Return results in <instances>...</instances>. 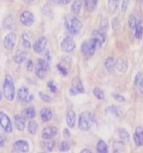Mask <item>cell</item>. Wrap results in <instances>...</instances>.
Returning <instances> with one entry per match:
<instances>
[{
	"instance_id": "52",
	"label": "cell",
	"mask_w": 143,
	"mask_h": 153,
	"mask_svg": "<svg viewBox=\"0 0 143 153\" xmlns=\"http://www.w3.org/2000/svg\"><path fill=\"white\" fill-rule=\"evenodd\" d=\"M2 99V93L1 91L0 90V101H1Z\"/></svg>"
},
{
	"instance_id": "9",
	"label": "cell",
	"mask_w": 143,
	"mask_h": 153,
	"mask_svg": "<svg viewBox=\"0 0 143 153\" xmlns=\"http://www.w3.org/2000/svg\"><path fill=\"white\" fill-rule=\"evenodd\" d=\"M76 42L73 38L70 36H66L61 42V47L63 51L66 52H71L76 48Z\"/></svg>"
},
{
	"instance_id": "17",
	"label": "cell",
	"mask_w": 143,
	"mask_h": 153,
	"mask_svg": "<svg viewBox=\"0 0 143 153\" xmlns=\"http://www.w3.org/2000/svg\"><path fill=\"white\" fill-rule=\"evenodd\" d=\"M40 117L43 121L48 122L52 118L53 113L49 108H43L40 111Z\"/></svg>"
},
{
	"instance_id": "25",
	"label": "cell",
	"mask_w": 143,
	"mask_h": 153,
	"mask_svg": "<svg viewBox=\"0 0 143 153\" xmlns=\"http://www.w3.org/2000/svg\"><path fill=\"white\" fill-rule=\"evenodd\" d=\"M119 4V0H107V7L109 12L111 14L116 11Z\"/></svg>"
},
{
	"instance_id": "39",
	"label": "cell",
	"mask_w": 143,
	"mask_h": 153,
	"mask_svg": "<svg viewBox=\"0 0 143 153\" xmlns=\"http://www.w3.org/2000/svg\"><path fill=\"white\" fill-rule=\"evenodd\" d=\"M111 95L113 98H114L117 102H124L125 101V97L123 95H121L120 94H119L117 93H112Z\"/></svg>"
},
{
	"instance_id": "31",
	"label": "cell",
	"mask_w": 143,
	"mask_h": 153,
	"mask_svg": "<svg viewBox=\"0 0 143 153\" xmlns=\"http://www.w3.org/2000/svg\"><path fill=\"white\" fill-rule=\"evenodd\" d=\"M82 8V3L80 0H76L72 5V13L74 15L79 14Z\"/></svg>"
},
{
	"instance_id": "49",
	"label": "cell",
	"mask_w": 143,
	"mask_h": 153,
	"mask_svg": "<svg viewBox=\"0 0 143 153\" xmlns=\"http://www.w3.org/2000/svg\"><path fill=\"white\" fill-rule=\"evenodd\" d=\"M63 135L65 137H69L70 136V132L67 128H65L63 130Z\"/></svg>"
},
{
	"instance_id": "22",
	"label": "cell",
	"mask_w": 143,
	"mask_h": 153,
	"mask_svg": "<svg viewBox=\"0 0 143 153\" xmlns=\"http://www.w3.org/2000/svg\"><path fill=\"white\" fill-rule=\"evenodd\" d=\"M22 116L25 118L32 119L35 117V110L33 107H27L22 111Z\"/></svg>"
},
{
	"instance_id": "16",
	"label": "cell",
	"mask_w": 143,
	"mask_h": 153,
	"mask_svg": "<svg viewBox=\"0 0 143 153\" xmlns=\"http://www.w3.org/2000/svg\"><path fill=\"white\" fill-rule=\"evenodd\" d=\"M14 123L16 128L20 131L24 130L26 127V121L25 118L20 116H15L14 118Z\"/></svg>"
},
{
	"instance_id": "21",
	"label": "cell",
	"mask_w": 143,
	"mask_h": 153,
	"mask_svg": "<svg viewBox=\"0 0 143 153\" xmlns=\"http://www.w3.org/2000/svg\"><path fill=\"white\" fill-rule=\"evenodd\" d=\"M27 58V53L21 50L17 51L13 57V60L16 63L20 64L22 63Z\"/></svg>"
},
{
	"instance_id": "45",
	"label": "cell",
	"mask_w": 143,
	"mask_h": 153,
	"mask_svg": "<svg viewBox=\"0 0 143 153\" xmlns=\"http://www.w3.org/2000/svg\"><path fill=\"white\" fill-rule=\"evenodd\" d=\"M26 68L28 71H30V72L32 71V70L34 69V63L30 59H29L27 61V63H26Z\"/></svg>"
},
{
	"instance_id": "14",
	"label": "cell",
	"mask_w": 143,
	"mask_h": 153,
	"mask_svg": "<svg viewBox=\"0 0 143 153\" xmlns=\"http://www.w3.org/2000/svg\"><path fill=\"white\" fill-rule=\"evenodd\" d=\"M134 140L135 144L138 146L143 145V127H138L134 133Z\"/></svg>"
},
{
	"instance_id": "34",
	"label": "cell",
	"mask_w": 143,
	"mask_h": 153,
	"mask_svg": "<svg viewBox=\"0 0 143 153\" xmlns=\"http://www.w3.org/2000/svg\"><path fill=\"white\" fill-rule=\"evenodd\" d=\"M93 93H94V97L99 100H102V99H104V98H105V95H104V93H103V90L98 87L95 88L94 89Z\"/></svg>"
},
{
	"instance_id": "47",
	"label": "cell",
	"mask_w": 143,
	"mask_h": 153,
	"mask_svg": "<svg viewBox=\"0 0 143 153\" xmlns=\"http://www.w3.org/2000/svg\"><path fill=\"white\" fill-rule=\"evenodd\" d=\"M139 83V90L141 94H143V77Z\"/></svg>"
},
{
	"instance_id": "6",
	"label": "cell",
	"mask_w": 143,
	"mask_h": 153,
	"mask_svg": "<svg viewBox=\"0 0 143 153\" xmlns=\"http://www.w3.org/2000/svg\"><path fill=\"white\" fill-rule=\"evenodd\" d=\"M85 93V88L79 77L73 78L72 81L71 88L69 89V93L71 95H76Z\"/></svg>"
},
{
	"instance_id": "50",
	"label": "cell",
	"mask_w": 143,
	"mask_h": 153,
	"mask_svg": "<svg viewBox=\"0 0 143 153\" xmlns=\"http://www.w3.org/2000/svg\"><path fill=\"white\" fill-rule=\"evenodd\" d=\"M4 137L0 135V147L4 146Z\"/></svg>"
},
{
	"instance_id": "46",
	"label": "cell",
	"mask_w": 143,
	"mask_h": 153,
	"mask_svg": "<svg viewBox=\"0 0 143 153\" xmlns=\"http://www.w3.org/2000/svg\"><path fill=\"white\" fill-rule=\"evenodd\" d=\"M141 76H142V73L140 72H138L134 79V85L137 86L138 85Z\"/></svg>"
},
{
	"instance_id": "20",
	"label": "cell",
	"mask_w": 143,
	"mask_h": 153,
	"mask_svg": "<svg viewBox=\"0 0 143 153\" xmlns=\"http://www.w3.org/2000/svg\"><path fill=\"white\" fill-rule=\"evenodd\" d=\"M29 94V91L27 87L20 88L18 91V98L20 101H25L27 99V97Z\"/></svg>"
},
{
	"instance_id": "13",
	"label": "cell",
	"mask_w": 143,
	"mask_h": 153,
	"mask_svg": "<svg viewBox=\"0 0 143 153\" xmlns=\"http://www.w3.org/2000/svg\"><path fill=\"white\" fill-rule=\"evenodd\" d=\"M92 38L96 42L97 45H101L106 41V34L101 30H95L92 33Z\"/></svg>"
},
{
	"instance_id": "36",
	"label": "cell",
	"mask_w": 143,
	"mask_h": 153,
	"mask_svg": "<svg viewBox=\"0 0 143 153\" xmlns=\"http://www.w3.org/2000/svg\"><path fill=\"white\" fill-rule=\"evenodd\" d=\"M43 147L46 149L49 152H52V150L53 149L54 147L55 146V141L53 140H50L47 142H43Z\"/></svg>"
},
{
	"instance_id": "24",
	"label": "cell",
	"mask_w": 143,
	"mask_h": 153,
	"mask_svg": "<svg viewBox=\"0 0 143 153\" xmlns=\"http://www.w3.org/2000/svg\"><path fill=\"white\" fill-rule=\"evenodd\" d=\"M107 111L115 117H121L122 114L120 108L116 105H112L110 106L107 108Z\"/></svg>"
},
{
	"instance_id": "35",
	"label": "cell",
	"mask_w": 143,
	"mask_h": 153,
	"mask_svg": "<svg viewBox=\"0 0 143 153\" xmlns=\"http://www.w3.org/2000/svg\"><path fill=\"white\" fill-rule=\"evenodd\" d=\"M128 24H129V27L131 29H134L137 25H138L137 19L134 16V15H131L129 18Z\"/></svg>"
},
{
	"instance_id": "27",
	"label": "cell",
	"mask_w": 143,
	"mask_h": 153,
	"mask_svg": "<svg viewBox=\"0 0 143 153\" xmlns=\"http://www.w3.org/2000/svg\"><path fill=\"white\" fill-rule=\"evenodd\" d=\"M124 143L122 141H115L113 144V150L115 153H120L125 149Z\"/></svg>"
},
{
	"instance_id": "18",
	"label": "cell",
	"mask_w": 143,
	"mask_h": 153,
	"mask_svg": "<svg viewBox=\"0 0 143 153\" xmlns=\"http://www.w3.org/2000/svg\"><path fill=\"white\" fill-rule=\"evenodd\" d=\"M115 68L121 72H126L128 69V65L124 59H118L115 62Z\"/></svg>"
},
{
	"instance_id": "48",
	"label": "cell",
	"mask_w": 143,
	"mask_h": 153,
	"mask_svg": "<svg viewBox=\"0 0 143 153\" xmlns=\"http://www.w3.org/2000/svg\"><path fill=\"white\" fill-rule=\"evenodd\" d=\"M59 2L63 5H67L68 4L70 3L72 0H58Z\"/></svg>"
},
{
	"instance_id": "40",
	"label": "cell",
	"mask_w": 143,
	"mask_h": 153,
	"mask_svg": "<svg viewBox=\"0 0 143 153\" xmlns=\"http://www.w3.org/2000/svg\"><path fill=\"white\" fill-rule=\"evenodd\" d=\"M57 68L58 70V71L60 72L63 75L66 76L68 74V71H67V68L64 67L63 65L60 63H59L57 66Z\"/></svg>"
},
{
	"instance_id": "44",
	"label": "cell",
	"mask_w": 143,
	"mask_h": 153,
	"mask_svg": "<svg viewBox=\"0 0 143 153\" xmlns=\"http://www.w3.org/2000/svg\"><path fill=\"white\" fill-rule=\"evenodd\" d=\"M130 0H123L122 6H121V10L122 12L125 13L128 7V5L129 4Z\"/></svg>"
},
{
	"instance_id": "10",
	"label": "cell",
	"mask_w": 143,
	"mask_h": 153,
	"mask_svg": "<svg viewBox=\"0 0 143 153\" xmlns=\"http://www.w3.org/2000/svg\"><path fill=\"white\" fill-rule=\"evenodd\" d=\"M20 20L21 23L26 27H30L34 22L35 17L34 14L29 11H24L20 15Z\"/></svg>"
},
{
	"instance_id": "7",
	"label": "cell",
	"mask_w": 143,
	"mask_h": 153,
	"mask_svg": "<svg viewBox=\"0 0 143 153\" xmlns=\"http://www.w3.org/2000/svg\"><path fill=\"white\" fill-rule=\"evenodd\" d=\"M0 126L6 133L13 131L12 123L9 116L4 112H0Z\"/></svg>"
},
{
	"instance_id": "3",
	"label": "cell",
	"mask_w": 143,
	"mask_h": 153,
	"mask_svg": "<svg viewBox=\"0 0 143 153\" xmlns=\"http://www.w3.org/2000/svg\"><path fill=\"white\" fill-rule=\"evenodd\" d=\"M4 94L6 99L13 101L15 95V87L13 77L10 75H6L3 84Z\"/></svg>"
},
{
	"instance_id": "8",
	"label": "cell",
	"mask_w": 143,
	"mask_h": 153,
	"mask_svg": "<svg viewBox=\"0 0 143 153\" xmlns=\"http://www.w3.org/2000/svg\"><path fill=\"white\" fill-rule=\"evenodd\" d=\"M17 36L14 33H10L4 37L3 41L4 48L7 51H11L16 43Z\"/></svg>"
},
{
	"instance_id": "12",
	"label": "cell",
	"mask_w": 143,
	"mask_h": 153,
	"mask_svg": "<svg viewBox=\"0 0 143 153\" xmlns=\"http://www.w3.org/2000/svg\"><path fill=\"white\" fill-rule=\"evenodd\" d=\"M47 39L45 36H41L36 41L33 45V50L37 53L43 52L47 45Z\"/></svg>"
},
{
	"instance_id": "32",
	"label": "cell",
	"mask_w": 143,
	"mask_h": 153,
	"mask_svg": "<svg viewBox=\"0 0 143 153\" xmlns=\"http://www.w3.org/2000/svg\"><path fill=\"white\" fill-rule=\"evenodd\" d=\"M38 128L37 123L35 121H31L28 123L27 130L29 132L31 135H35L36 133Z\"/></svg>"
},
{
	"instance_id": "29",
	"label": "cell",
	"mask_w": 143,
	"mask_h": 153,
	"mask_svg": "<svg viewBox=\"0 0 143 153\" xmlns=\"http://www.w3.org/2000/svg\"><path fill=\"white\" fill-rule=\"evenodd\" d=\"M98 0H85V6L86 10L88 11H92L97 4Z\"/></svg>"
},
{
	"instance_id": "42",
	"label": "cell",
	"mask_w": 143,
	"mask_h": 153,
	"mask_svg": "<svg viewBox=\"0 0 143 153\" xmlns=\"http://www.w3.org/2000/svg\"><path fill=\"white\" fill-rule=\"evenodd\" d=\"M112 28L113 30L114 31H117L120 28V24H119V22L117 20V18L113 19L112 22Z\"/></svg>"
},
{
	"instance_id": "26",
	"label": "cell",
	"mask_w": 143,
	"mask_h": 153,
	"mask_svg": "<svg viewBox=\"0 0 143 153\" xmlns=\"http://www.w3.org/2000/svg\"><path fill=\"white\" fill-rule=\"evenodd\" d=\"M119 134L121 140L124 143H128L130 141V136L128 131L124 128H120L119 129Z\"/></svg>"
},
{
	"instance_id": "28",
	"label": "cell",
	"mask_w": 143,
	"mask_h": 153,
	"mask_svg": "<svg viewBox=\"0 0 143 153\" xmlns=\"http://www.w3.org/2000/svg\"><path fill=\"white\" fill-rule=\"evenodd\" d=\"M14 26V20L12 16H8L4 19L3 22V27L6 29H11Z\"/></svg>"
},
{
	"instance_id": "30",
	"label": "cell",
	"mask_w": 143,
	"mask_h": 153,
	"mask_svg": "<svg viewBox=\"0 0 143 153\" xmlns=\"http://www.w3.org/2000/svg\"><path fill=\"white\" fill-rule=\"evenodd\" d=\"M96 148L97 152L99 153H108L107 144L102 140H100L98 141L96 146Z\"/></svg>"
},
{
	"instance_id": "37",
	"label": "cell",
	"mask_w": 143,
	"mask_h": 153,
	"mask_svg": "<svg viewBox=\"0 0 143 153\" xmlns=\"http://www.w3.org/2000/svg\"><path fill=\"white\" fill-rule=\"evenodd\" d=\"M143 36V27L141 25H137L135 27V36L138 39H140L142 38Z\"/></svg>"
},
{
	"instance_id": "4",
	"label": "cell",
	"mask_w": 143,
	"mask_h": 153,
	"mask_svg": "<svg viewBox=\"0 0 143 153\" xmlns=\"http://www.w3.org/2000/svg\"><path fill=\"white\" fill-rule=\"evenodd\" d=\"M97 44L92 38L86 41L82 44L81 52L86 58H90L94 55Z\"/></svg>"
},
{
	"instance_id": "2",
	"label": "cell",
	"mask_w": 143,
	"mask_h": 153,
	"mask_svg": "<svg viewBox=\"0 0 143 153\" xmlns=\"http://www.w3.org/2000/svg\"><path fill=\"white\" fill-rule=\"evenodd\" d=\"M95 121L94 114L89 111L81 113L79 117L78 127L82 131L89 130Z\"/></svg>"
},
{
	"instance_id": "19",
	"label": "cell",
	"mask_w": 143,
	"mask_h": 153,
	"mask_svg": "<svg viewBox=\"0 0 143 153\" xmlns=\"http://www.w3.org/2000/svg\"><path fill=\"white\" fill-rule=\"evenodd\" d=\"M76 121V114L73 110H70L67 114L66 122L67 125L71 128H73L75 126Z\"/></svg>"
},
{
	"instance_id": "43",
	"label": "cell",
	"mask_w": 143,
	"mask_h": 153,
	"mask_svg": "<svg viewBox=\"0 0 143 153\" xmlns=\"http://www.w3.org/2000/svg\"><path fill=\"white\" fill-rule=\"evenodd\" d=\"M47 86L49 88L50 91L51 92H52V93H55L56 91L57 90V86L55 85V84H54L53 81H49V82H48V84H47Z\"/></svg>"
},
{
	"instance_id": "53",
	"label": "cell",
	"mask_w": 143,
	"mask_h": 153,
	"mask_svg": "<svg viewBox=\"0 0 143 153\" xmlns=\"http://www.w3.org/2000/svg\"><path fill=\"white\" fill-rule=\"evenodd\" d=\"M29 1H34V0H29Z\"/></svg>"
},
{
	"instance_id": "41",
	"label": "cell",
	"mask_w": 143,
	"mask_h": 153,
	"mask_svg": "<svg viewBox=\"0 0 143 153\" xmlns=\"http://www.w3.org/2000/svg\"><path fill=\"white\" fill-rule=\"evenodd\" d=\"M39 96L40 99L43 100V101L46 102H49L51 101V98L48 95L44 94L43 91H39Z\"/></svg>"
},
{
	"instance_id": "23",
	"label": "cell",
	"mask_w": 143,
	"mask_h": 153,
	"mask_svg": "<svg viewBox=\"0 0 143 153\" xmlns=\"http://www.w3.org/2000/svg\"><path fill=\"white\" fill-rule=\"evenodd\" d=\"M104 64L105 68L108 72H114L115 68V61L113 57H110L106 59Z\"/></svg>"
},
{
	"instance_id": "33",
	"label": "cell",
	"mask_w": 143,
	"mask_h": 153,
	"mask_svg": "<svg viewBox=\"0 0 143 153\" xmlns=\"http://www.w3.org/2000/svg\"><path fill=\"white\" fill-rule=\"evenodd\" d=\"M21 38L24 47L27 49H30L31 48V43L30 41L29 36L27 35V34L24 33L21 36Z\"/></svg>"
},
{
	"instance_id": "11",
	"label": "cell",
	"mask_w": 143,
	"mask_h": 153,
	"mask_svg": "<svg viewBox=\"0 0 143 153\" xmlns=\"http://www.w3.org/2000/svg\"><path fill=\"white\" fill-rule=\"evenodd\" d=\"M58 129L54 126H49L44 128L41 132V136L45 140H51L57 136Z\"/></svg>"
},
{
	"instance_id": "15",
	"label": "cell",
	"mask_w": 143,
	"mask_h": 153,
	"mask_svg": "<svg viewBox=\"0 0 143 153\" xmlns=\"http://www.w3.org/2000/svg\"><path fill=\"white\" fill-rule=\"evenodd\" d=\"M14 147L18 152L27 153L29 150V143L25 140H18L14 144Z\"/></svg>"
},
{
	"instance_id": "1",
	"label": "cell",
	"mask_w": 143,
	"mask_h": 153,
	"mask_svg": "<svg viewBox=\"0 0 143 153\" xmlns=\"http://www.w3.org/2000/svg\"><path fill=\"white\" fill-rule=\"evenodd\" d=\"M64 24L68 32L73 35L78 34L82 27V24L80 20L71 14L66 16Z\"/></svg>"
},
{
	"instance_id": "38",
	"label": "cell",
	"mask_w": 143,
	"mask_h": 153,
	"mask_svg": "<svg viewBox=\"0 0 143 153\" xmlns=\"http://www.w3.org/2000/svg\"><path fill=\"white\" fill-rule=\"evenodd\" d=\"M69 149H70L69 144L67 141H63L59 145V150L63 152H67Z\"/></svg>"
},
{
	"instance_id": "51",
	"label": "cell",
	"mask_w": 143,
	"mask_h": 153,
	"mask_svg": "<svg viewBox=\"0 0 143 153\" xmlns=\"http://www.w3.org/2000/svg\"><path fill=\"white\" fill-rule=\"evenodd\" d=\"M80 153H92V152L89 149H88L85 148L83 149L82 150H81Z\"/></svg>"
},
{
	"instance_id": "5",
	"label": "cell",
	"mask_w": 143,
	"mask_h": 153,
	"mask_svg": "<svg viewBox=\"0 0 143 153\" xmlns=\"http://www.w3.org/2000/svg\"><path fill=\"white\" fill-rule=\"evenodd\" d=\"M50 66L49 63L43 59H39L35 69L36 76L40 79H43L46 76L49 72Z\"/></svg>"
}]
</instances>
